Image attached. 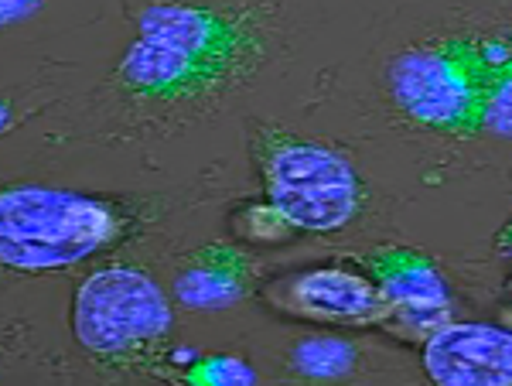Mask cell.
Segmentation results:
<instances>
[{
	"mask_svg": "<svg viewBox=\"0 0 512 386\" xmlns=\"http://www.w3.org/2000/svg\"><path fill=\"white\" fill-rule=\"evenodd\" d=\"M509 31H472L414 45L390 65V93L403 117L448 137L482 134L485 103L506 59Z\"/></svg>",
	"mask_w": 512,
	"mask_h": 386,
	"instance_id": "1",
	"label": "cell"
},
{
	"mask_svg": "<svg viewBox=\"0 0 512 386\" xmlns=\"http://www.w3.org/2000/svg\"><path fill=\"white\" fill-rule=\"evenodd\" d=\"M72 328L79 346L110 369L151 373L168 359L171 305L137 267H106L76 291Z\"/></svg>",
	"mask_w": 512,
	"mask_h": 386,
	"instance_id": "2",
	"label": "cell"
},
{
	"mask_svg": "<svg viewBox=\"0 0 512 386\" xmlns=\"http://www.w3.org/2000/svg\"><path fill=\"white\" fill-rule=\"evenodd\" d=\"M120 233L117 212L59 188H7L0 195V257L14 270H59L106 250Z\"/></svg>",
	"mask_w": 512,
	"mask_h": 386,
	"instance_id": "3",
	"label": "cell"
},
{
	"mask_svg": "<svg viewBox=\"0 0 512 386\" xmlns=\"http://www.w3.org/2000/svg\"><path fill=\"white\" fill-rule=\"evenodd\" d=\"M144 38L185 52L229 96L243 89L270 55L267 14L243 0H151L137 18Z\"/></svg>",
	"mask_w": 512,
	"mask_h": 386,
	"instance_id": "4",
	"label": "cell"
},
{
	"mask_svg": "<svg viewBox=\"0 0 512 386\" xmlns=\"http://www.w3.org/2000/svg\"><path fill=\"white\" fill-rule=\"evenodd\" d=\"M253 161L270 202L280 205L294 229L335 233L359 212V178L352 164L328 147L263 127L253 137Z\"/></svg>",
	"mask_w": 512,
	"mask_h": 386,
	"instance_id": "5",
	"label": "cell"
},
{
	"mask_svg": "<svg viewBox=\"0 0 512 386\" xmlns=\"http://www.w3.org/2000/svg\"><path fill=\"white\" fill-rule=\"evenodd\" d=\"M113 93L151 130H178L209 117L229 93L185 52L140 35L113 69Z\"/></svg>",
	"mask_w": 512,
	"mask_h": 386,
	"instance_id": "6",
	"label": "cell"
},
{
	"mask_svg": "<svg viewBox=\"0 0 512 386\" xmlns=\"http://www.w3.org/2000/svg\"><path fill=\"white\" fill-rule=\"evenodd\" d=\"M270 301L287 315L321 325H379L386 315V298L373 277L345 267H311L270 287Z\"/></svg>",
	"mask_w": 512,
	"mask_h": 386,
	"instance_id": "7",
	"label": "cell"
},
{
	"mask_svg": "<svg viewBox=\"0 0 512 386\" xmlns=\"http://www.w3.org/2000/svg\"><path fill=\"white\" fill-rule=\"evenodd\" d=\"M424 373L441 386H512V332L448 322L424 342Z\"/></svg>",
	"mask_w": 512,
	"mask_h": 386,
	"instance_id": "8",
	"label": "cell"
},
{
	"mask_svg": "<svg viewBox=\"0 0 512 386\" xmlns=\"http://www.w3.org/2000/svg\"><path fill=\"white\" fill-rule=\"evenodd\" d=\"M253 260L236 243H209L185 260L175 277V298L195 311L233 308L250 294Z\"/></svg>",
	"mask_w": 512,
	"mask_h": 386,
	"instance_id": "9",
	"label": "cell"
},
{
	"mask_svg": "<svg viewBox=\"0 0 512 386\" xmlns=\"http://www.w3.org/2000/svg\"><path fill=\"white\" fill-rule=\"evenodd\" d=\"M369 277L383 291L390 308H414V305H441L451 301L448 284L437 274V267L427 257L403 246H386L379 253H369L366 260Z\"/></svg>",
	"mask_w": 512,
	"mask_h": 386,
	"instance_id": "10",
	"label": "cell"
},
{
	"mask_svg": "<svg viewBox=\"0 0 512 386\" xmlns=\"http://www.w3.org/2000/svg\"><path fill=\"white\" fill-rule=\"evenodd\" d=\"M291 369L308 380H338L355 369V346L345 339H304L291 349Z\"/></svg>",
	"mask_w": 512,
	"mask_h": 386,
	"instance_id": "11",
	"label": "cell"
},
{
	"mask_svg": "<svg viewBox=\"0 0 512 386\" xmlns=\"http://www.w3.org/2000/svg\"><path fill=\"white\" fill-rule=\"evenodd\" d=\"M454 322V308L451 301H441V305H414V308H386L379 328H386L396 339L407 342H420L424 346L434 332H441L444 325Z\"/></svg>",
	"mask_w": 512,
	"mask_h": 386,
	"instance_id": "12",
	"label": "cell"
},
{
	"mask_svg": "<svg viewBox=\"0 0 512 386\" xmlns=\"http://www.w3.org/2000/svg\"><path fill=\"white\" fill-rule=\"evenodd\" d=\"M233 233L243 243H284L287 236H294V223L280 212L277 202H253L233 212Z\"/></svg>",
	"mask_w": 512,
	"mask_h": 386,
	"instance_id": "13",
	"label": "cell"
},
{
	"mask_svg": "<svg viewBox=\"0 0 512 386\" xmlns=\"http://www.w3.org/2000/svg\"><path fill=\"white\" fill-rule=\"evenodd\" d=\"M185 380L205 386H250L256 383V373L239 356H205L185 369Z\"/></svg>",
	"mask_w": 512,
	"mask_h": 386,
	"instance_id": "14",
	"label": "cell"
},
{
	"mask_svg": "<svg viewBox=\"0 0 512 386\" xmlns=\"http://www.w3.org/2000/svg\"><path fill=\"white\" fill-rule=\"evenodd\" d=\"M482 130L495 137H512V48H509L506 62H502L499 79H495V86H492Z\"/></svg>",
	"mask_w": 512,
	"mask_h": 386,
	"instance_id": "15",
	"label": "cell"
},
{
	"mask_svg": "<svg viewBox=\"0 0 512 386\" xmlns=\"http://www.w3.org/2000/svg\"><path fill=\"white\" fill-rule=\"evenodd\" d=\"M38 7H41V0H0V14H4V24L31 18Z\"/></svg>",
	"mask_w": 512,
	"mask_h": 386,
	"instance_id": "16",
	"label": "cell"
},
{
	"mask_svg": "<svg viewBox=\"0 0 512 386\" xmlns=\"http://www.w3.org/2000/svg\"><path fill=\"white\" fill-rule=\"evenodd\" d=\"M495 246H499V250H512V219L502 226V233L495 236Z\"/></svg>",
	"mask_w": 512,
	"mask_h": 386,
	"instance_id": "17",
	"label": "cell"
}]
</instances>
